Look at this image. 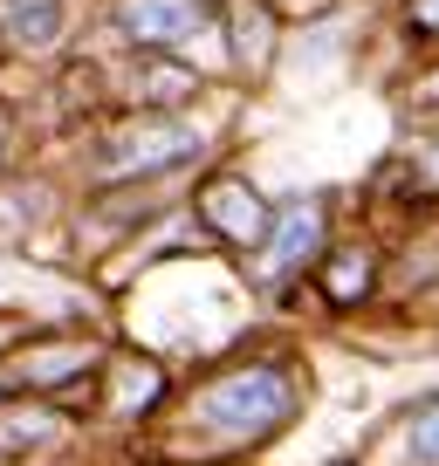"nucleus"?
<instances>
[{
	"label": "nucleus",
	"instance_id": "nucleus-4",
	"mask_svg": "<svg viewBox=\"0 0 439 466\" xmlns=\"http://www.w3.org/2000/svg\"><path fill=\"white\" fill-rule=\"evenodd\" d=\"M316 240H322V206H309V199L281 206V227H275V240H268L261 281H281L295 261H302V254H316Z\"/></svg>",
	"mask_w": 439,
	"mask_h": 466
},
{
	"label": "nucleus",
	"instance_id": "nucleus-3",
	"mask_svg": "<svg viewBox=\"0 0 439 466\" xmlns=\"http://www.w3.org/2000/svg\"><path fill=\"white\" fill-rule=\"evenodd\" d=\"M124 28L151 48H179L199 35V0H124Z\"/></svg>",
	"mask_w": 439,
	"mask_h": 466
},
{
	"label": "nucleus",
	"instance_id": "nucleus-8",
	"mask_svg": "<svg viewBox=\"0 0 439 466\" xmlns=\"http://www.w3.org/2000/svg\"><path fill=\"white\" fill-rule=\"evenodd\" d=\"M76 364H89L83 343H76V350H48V357H28V370H21V378H28V384H56V378H69Z\"/></svg>",
	"mask_w": 439,
	"mask_h": 466
},
{
	"label": "nucleus",
	"instance_id": "nucleus-1",
	"mask_svg": "<svg viewBox=\"0 0 439 466\" xmlns=\"http://www.w3.org/2000/svg\"><path fill=\"white\" fill-rule=\"evenodd\" d=\"M289 411H295V384L281 378L275 364H248V370L220 378L213 391L199 398V419L213 425V432H268V425H281Z\"/></svg>",
	"mask_w": 439,
	"mask_h": 466
},
{
	"label": "nucleus",
	"instance_id": "nucleus-6",
	"mask_svg": "<svg viewBox=\"0 0 439 466\" xmlns=\"http://www.w3.org/2000/svg\"><path fill=\"white\" fill-rule=\"evenodd\" d=\"M0 28L15 48H48L62 35V0H7L0 7Z\"/></svg>",
	"mask_w": 439,
	"mask_h": 466
},
{
	"label": "nucleus",
	"instance_id": "nucleus-2",
	"mask_svg": "<svg viewBox=\"0 0 439 466\" xmlns=\"http://www.w3.org/2000/svg\"><path fill=\"white\" fill-rule=\"evenodd\" d=\"M199 151V131L192 124H138V131H124L117 145L103 151V172L124 178V172H165V165L192 158Z\"/></svg>",
	"mask_w": 439,
	"mask_h": 466
},
{
	"label": "nucleus",
	"instance_id": "nucleus-11",
	"mask_svg": "<svg viewBox=\"0 0 439 466\" xmlns=\"http://www.w3.org/2000/svg\"><path fill=\"white\" fill-rule=\"evenodd\" d=\"M412 460H419V466H439V405H425L419 425H412Z\"/></svg>",
	"mask_w": 439,
	"mask_h": 466
},
{
	"label": "nucleus",
	"instance_id": "nucleus-5",
	"mask_svg": "<svg viewBox=\"0 0 439 466\" xmlns=\"http://www.w3.org/2000/svg\"><path fill=\"white\" fill-rule=\"evenodd\" d=\"M206 219H213V227L227 233V240H254V233L268 227V206L254 199V192L240 186V178H220V186L206 192Z\"/></svg>",
	"mask_w": 439,
	"mask_h": 466
},
{
	"label": "nucleus",
	"instance_id": "nucleus-13",
	"mask_svg": "<svg viewBox=\"0 0 439 466\" xmlns=\"http://www.w3.org/2000/svg\"><path fill=\"white\" fill-rule=\"evenodd\" d=\"M419 28H439V0H419Z\"/></svg>",
	"mask_w": 439,
	"mask_h": 466
},
{
	"label": "nucleus",
	"instance_id": "nucleus-9",
	"mask_svg": "<svg viewBox=\"0 0 439 466\" xmlns=\"http://www.w3.org/2000/svg\"><path fill=\"white\" fill-rule=\"evenodd\" d=\"M158 398V370L151 364H124V378H117V405L131 411V405H151Z\"/></svg>",
	"mask_w": 439,
	"mask_h": 466
},
{
	"label": "nucleus",
	"instance_id": "nucleus-12",
	"mask_svg": "<svg viewBox=\"0 0 439 466\" xmlns=\"http://www.w3.org/2000/svg\"><path fill=\"white\" fill-rule=\"evenodd\" d=\"M364 281H371V261H364V254H343V268L330 275V295H357Z\"/></svg>",
	"mask_w": 439,
	"mask_h": 466
},
{
	"label": "nucleus",
	"instance_id": "nucleus-10",
	"mask_svg": "<svg viewBox=\"0 0 439 466\" xmlns=\"http://www.w3.org/2000/svg\"><path fill=\"white\" fill-rule=\"evenodd\" d=\"M234 35H240V62H261L268 56V15H261V7H240Z\"/></svg>",
	"mask_w": 439,
	"mask_h": 466
},
{
	"label": "nucleus",
	"instance_id": "nucleus-7",
	"mask_svg": "<svg viewBox=\"0 0 439 466\" xmlns=\"http://www.w3.org/2000/svg\"><path fill=\"white\" fill-rule=\"evenodd\" d=\"M0 439L7 446H42V439H56V419L48 411H0Z\"/></svg>",
	"mask_w": 439,
	"mask_h": 466
}]
</instances>
